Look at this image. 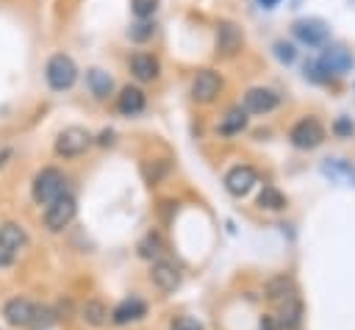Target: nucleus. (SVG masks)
<instances>
[{"instance_id": "f257e3e1", "label": "nucleus", "mask_w": 355, "mask_h": 330, "mask_svg": "<svg viewBox=\"0 0 355 330\" xmlns=\"http://www.w3.org/2000/svg\"><path fill=\"white\" fill-rule=\"evenodd\" d=\"M64 189H67V177L55 166L39 169L36 177H33V183H31V194H33V200L39 205H50L53 200H58L64 194Z\"/></svg>"}, {"instance_id": "2eb2a0df", "label": "nucleus", "mask_w": 355, "mask_h": 330, "mask_svg": "<svg viewBox=\"0 0 355 330\" xmlns=\"http://www.w3.org/2000/svg\"><path fill=\"white\" fill-rule=\"evenodd\" d=\"M144 103H147V97H144V92H141L139 86H125V89L119 92V97H116V108H119L125 116L141 114V111H144Z\"/></svg>"}, {"instance_id": "0eeeda50", "label": "nucleus", "mask_w": 355, "mask_h": 330, "mask_svg": "<svg viewBox=\"0 0 355 330\" xmlns=\"http://www.w3.org/2000/svg\"><path fill=\"white\" fill-rule=\"evenodd\" d=\"M219 89H222V78H219L214 69H200V72L194 75V80H191V97H194L197 103H211V100H216Z\"/></svg>"}, {"instance_id": "a211bd4d", "label": "nucleus", "mask_w": 355, "mask_h": 330, "mask_svg": "<svg viewBox=\"0 0 355 330\" xmlns=\"http://www.w3.org/2000/svg\"><path fill=\"white\" fill-rule=\"evenodd\" d=\"M130 72L139 80H155L158 78V58L150 53H133L130 55Z\"/></svg>"}, {"instance_id": "412c9836", "label": "nucleus", "mask_w": 355, "mask_h": 330, "mask_svg": "<svg viewBox=\"0 0 355 330\" xmlns=\"http://www.w3.org/2000/svg\"><path fill=\"white\" fill-rule=\"evenodd\" d=\"M80 316H83V322H86V324L100 327V324H105V322H108V308H105L100 299H86V302H83V308H80Z\"/></svg>"}, {"instance_id": "39448f33", "label": "nucleus", "mask_w": 355, "mask_h": 330, "mask_svg": "<svg viewBox=\"0 0 355 330\" xmlns=\"http://www.w3.org/2000/svg\"><path fill=\"white\" fill-rule=\"evenodd\" d=\"M316 64H319V69L324 72V78H330V75H344V72H349L352 64H355V58H352V53H349L344 44H327V47L322 50V58H319Z\"/></svg>"}, {"instance_id": "423d86ee", "label": "nucleus", "mask_w": 355, "mask_h": 330, "mask_svg": "<svg viewBox=\"0 0 355 330\" xmlns=\"http://www.w3.org/2000/svg\"><path fill=\"white\" fill-rule=\"evenodd\" d=\"M288 139H291V144L300 147V150H313L316 144H322V139H324V128L319 125V119L305 116V119H300V122L291 128Z\"/></svg>"}, {"instance_id": "b1692460", "label": "nucleus", "mask_w": 355, "mask_h": 330, "mask_svg": "<svg viewBox=\"0 0 355 330\" xmlns=\"http://www.w3.org/2000/svg\"><path fill=\"white\" fill-rule=\"evenodd\" d=\"M258 205L261 208H269V211H280L286 205V197L275 186H263V191L258 194Z\"/></svg>"}, {"instance_id": "aec40b11", "label": "nucleus", "mask_w": 355, "mask_h": 330, "mask_svg": "<svg viewBox=\"0 0 355 330\" xmlns=\"http://www.w3.org/2000/svg\"><path fill=\"white\" fill-rule=\"evenodd\" d=\"M322 172L330 175L333 180H344V183H352L355 186V166L347 164V161H341V158H327L322 164Z\"/></svg>"}, {"instance_id": "20e7f679", "label": "nucleus", "mask_w": 355, "mask_h": 330, "mask_svg": "<svg viewBox=\"0 0 355 330\" xmlns=\"http://www.w3.org/2000/svg\"><path fill=\"white\" fill-rule=\"evenodd\" d=\"M89 144H92V133L86 128H78V125H69L55 136V153L64 158H75V155L86 153Z\"/></svg>"}, {"instance_id": "9d476101", "label": "nucleus", "mask_w": 355, "mask_h": 330, "mask_svg": "<svg viewBox=\"0 0 355 330\" xmlns=\"http://www.w3.org/2000/svg\"><path fill=\"white\" fill-rule=\"evenodd\" d=\"M244 44V33L236 22H219L216 25V53L219 55H233Z\"/></svg>"}, {"instance_id": "7c9ffc66", "label": "nucleus", "mask_w": 355, "mask_h": 330, "mask_svg": "<svg viewBox=\"0 0 355 330\" xmlns=\"http://www.w3.org/2000/svg\"><path fill=\"white\" fill-rule=\"evenodd\" d=\"M172 330H202V324L191 316H180V319L172 322Z\"/></svg>"}, {"instance_id": "c85d7f7f", "label": "nucleus", "mask_w": 355, "mask_h": 330, "mask_svg": "<svg viewBox=\"0 0 355 330\" xmlns=\"http://www.w3.org/2000/svg\"><path fill=\"white\" fill-rule=\"evenodd\" d=\"M153 31H155V25H150V22H139V25L130 28V39H133V42H144V39L153 36Z\"/></svg>"}, {"instance_id": "9b49d317", "label": "nucleus", "mask_w": 355, "mask_h": 330, "mask_svg": "<svg viewBox=\"0 0 355 330\" xmlns=\"http://www.w3.org/2000/svg\"><path fill=\"white\" fill-rule=\"evenodd\" d=\"M294 36H297L302 44L316 47V44H324V39H327V25H324L322 19H316V17H305V19H297V22H294Z\"/></svg>"}, {"instance_id": "cd10ccee", "label": "nucleus", "mask_w": 355, "mask_h": 330, "mask_svg": "<svg viewBox=\"0 0 355 330\" xmlns=\"http://www.w3.org/2000/svg\"><path fill=\"white\" fill-rule=\"evenodd\" d=\"M130 8H133V14H136L139 19H147V17L155 14L158 0H130Z\"/></svg>"}, {"instance_id": "5701e85b", "label": "nucleus", "mask_w": 355, "mask_h": 330, "mask_svg": "<svg viewBox=\"0 0 355 330\" xmlns=\"http://www.w3.org/2000/svg\"><path fill=\"white\" fill-rule=\"evenodd\" d=\"M300 316H302L300 299H291V302H283L280 305V313L275 316V322H277V327H297L300 324Z\"/></svg>"}, {"instance_id": "c9c22d12", "label": "nucleus", "mask_w": 355, "mask_h": 330, "mask_svg": "<svg viewBox=\"0 0 355 330\" xmlns=\"http://www.w3.org/2000/svg\"><path fill=\"white\" fill-rule=\"evenodd\" d=\"M258 3H261V6H263V8H272V6H277V3H280V0H258Z\"/></svg>"}, {"instance_id": "4be33fe9", "label": "nucleus", "mask_w": 355, "mask_h": 330, "mask_svg": "<svg viewBox=\"0 0 355 330\" xmlns=\"http://www.w3.org/2000/svg\"><path fill=\"white\" fill-rule=\"evenodd\" d=\"M244 128H247V111H244V108H230V111L222 116V122H219V133H225V136L239 133V130H244Z\"/></svg>"}, {"instance_id": "c756f323", "label": "nucleus", "mask_w": 355, "mask_h": 330, "mask_svg": "<svg viewBox=\"0 0 355 330\" xmlns=\"http://www.w3.org/2000/svg\"><path fill=\"white\" fill-rule=\"evenodd\" d=\"M275 55H277L280 61H286V64H291L297 53H294V47H291L288 42H275Z\"/></svg>"}, {"instance_id": "72a5a7b5", "label": "nucleus", "mask_w": 355, "mask_h": 330, "mask_svg": "<svg viewBox=\"0 0 355 330\" xmlns=\"http://www.w3.org/2000/svg\"><path fill=\"white\" fill-rule=\"evenodd\" d=\"M111 136H114V133H108V130H105V133H103V136H100V144H111V141H114V139H111Z\"/></svg>"}, {"instance_id": "473e14b6", "label": "nucleus", "mask_w": 355, "mask_h": 330, "mask_svg": "<svg viewBox=\"0 0 355 330\" xmlns=\"http://www.w3.org/2000/svg\"><path fill=\"white\" fill-rule=\"evenodd\" d=\"M336 130H338V133H352V125H349L347 119H338V122H336Z\"/></svg>"}, {"instance_id": "6e6552de", "label": "nucleus", "mask_w": 355, "mask_h": 330, "mask_svg": "<svg viewBox=\"0 0 355 330\" xmlns=\"http://www.w3.org/2000/svg\"><path fill=\"white\" fill-rule=\"evenodd\" d=\"M255 183H258V172H255L252 166H247V164L233 166V169L225 175V189H227L233 197H244V194H250Z\"/></svg>"}, {"instance_id": "dca6fc26", "label": "nucleus", "mask_w": 355, "mask_h": 330, "mask_svg": "<svg viewBox=\"0 0 355 330\" xmlns=\"http://www.w3.org/2000/svg\"><path fill=\"white\" fill-rule=\"evenodd\" d=\"M266 297H269L275 305L291 302V299H297V286H294V280H291V277H286V275L272 277V280L266 283Z\"/></svg>"}, {"instance_id": "2f4dec72", "label": "nucleus", "mask_w": 355, "mask_h": 330, "mask_svg": "<svg viewBox=\"0 0 355 330\" xmlns=\"http://www.w3.org/2000/svg\"><path fill=\"white\" fill-rule=\"evenodd\" d=\"M261 330H280V327H277L275 316H263V319H261Z\"/></svg>"}, {"instance_id": "f704fd0d", "label": "nucleus", "mask_w": 355, "mask_h": 330, "mask_svg": "<svg viewBox=\"0 0 355 330\" xmlns=\"http://www.w3.org/2000/svg\"><path fill=\"white\" fill-rule=\"evenodd\" d=\"M11 261H14V258H11V255H6V252H0V266H8V263H11Z\"/></svg>"}, {"instance_id": "f3484780", "label": "nucleus", "mask_w": 355, "mask_h": 330, "mask_svg": "<svg viewBox=\"0 0 355 330\" xmlns=\"http://www.w3.org/2000/svg\"><path fill=\"white\" fill-rule=\"evenodd\" d=\"M144 313H147V305H144V299H139V297H130V299H122V302L114 308L111 319H114V324H128V322H139Z\"/></svg>"}, {"instance_id": "f03ea898", "label": "nucleus", "mask_w": 355, "mask_h": 330, "mask_svg": "<svg viewBox=\"0 0 355 330\" xmlns=\"http://www.w3.org/2000/svg\"><path fill=\"white\" fill-rule=\"evenodd\" d=\"M44 80H47V86L55 89V92L69 89V86L78 80V64L72 61V55H67V53L50 55L47 64H44Z\"/></svg>"}, {"instance_id": "393cba45", "label": "nucleus", "mask_w": 355, "mask_h": 330, "mask_svg": "<svg viewBox=\"0 0 355 330\" xmlns=\"http://www.w3.org/2000/svg\"><path fill=\"white\" fill-rule=\"evenodd\" d=\"M161 252H164L161 236H158V233H147V236L141 238V244H139V255H141V258H158Z\"/></svg>"}, {"instance_id": "bb28decb", "label": "nucleus", "mask_w": 355, "mask_h": 330, "mask_svg": "<svg viewBox=\"0 0 355 330\" xmlns=\"http://www.w3.org/2000/svg\"><path fill=\"white\" fill-rule=\"evenodd\" d=\"M166 169H169V164H166V161L144 164V177H147V183H158V180L166 175Z\"/></svg>"}, {"instance_id": "f8f14e48", "label": "nucleus", "mask_w": 355, "mask_h": 330, "mask_svg": "<svg viewBox=\"0 0 355 330\" xmlns=\"http://www.w3.org/2000/svg\"><path fill=\"white\" fill-rule=\"evenodd\" d=\"M25 244H28V230L19 222H3L0 225V252L14 258V252H19Z\"/></svg>"}, {"instance_id": "a878e982", "label": "nucleus", "mask_w": 355, "mask_h": 330, "mask_svg": "<svg viewBox=\"0 0 355 330\" xmlns=\"http://www.w3.org/2000/svg\"><path fill=\"white\" fill-rule=\"evenodd\" d=\"M55 322V313L50 311V308H44V305H36V311H33V319H31V330H47L50 324Z\"/></svg>"}, {"instance_id": "7ed1b4c3", "label": "nucleus", "mask_w": 355, "mask_h": 330, "mask_svg": "<svg viewBox=\"0 0 355 330\" xmlns=\"http://www.w3.org/2000/svg\"><path fill=\"white\" fill-rule=\"evenodd\" d=\"M75 214H78L75 197H72V194H61L58 200H53V202L47 205V211H44V227L53 230V233H58V230H64V227L72 225Z\"/></svg>"}, {"instance_id": "4468645a", "label": "nucleus", "mask_w": 355, "mask_h": 330, "mask_svg": "<svg viewBox=\"0 0 355 330\" xmlns=\"http://www.w3.org/2000/svg\"><path fill=\"white\" fill-rule=\"evenodd\" d=\"M150 277H153V283H155L161 291H175V288L180 286V272H178V266L169 263V261H155Z\"/></svg>"}, {"instance_id": "1a4fd4ad", "label": "nucleus", "mask_w": 355, "mask_h": 330, "mask_svg": "<svg viewBox=\"0 0 355 330\" xmlns=\"http://www.w3.org/2000/svg\"><path fill=\"white\" fill-rule=\"evenodd\" d=\"M33 311H36V302H31L28 297H11L3 305V319L14 327H28L33 319Z\"/></svg>"}, {"instance_id": "6ab92c4d", "label": "nucleus", "mask_w": 355, "mask_h": 330, "mask_svg": "<svg viewBox=\"0 0 355 330\" xmlns=\"http://www.w3.org/2000/svg\"><path fill=\"white\" fill-rule=\"evenodd\" d=\"M86 83H89V89H92V94L94 97H108L111 94V89H114V80H111V75L105 72V69H100V67H94V69H89V75H86Z\"/></svg>"}, {"instance_id": "ddd939ff", "label": "nucleus", "mask_w": 355, "mask_h": 330, "mask_svg": "<svg viewBox=\"0 0 355 330\" xmlns=\"http://www.w3.org/2000/svg\"><path fill=\"white\" fill-rule=\"evenodd\" d=\"M277 94L272 92V89H250L247 94H244V111H252V114H266V111H272V108H277Z\"/></svg>"}]
</instances>
